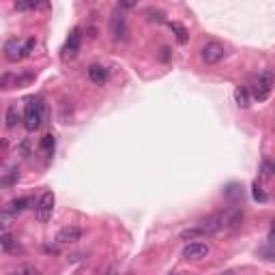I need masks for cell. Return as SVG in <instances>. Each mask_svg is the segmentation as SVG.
Instances as JSON below:
<instances>
[{
    "label": "cell",
    "instance_id": "obj_1",
    "mask_svg": "<svg viewBox=\"0 0 275 275\" xmlns=\"http://www.w3.org/2000/svg\"><path fill=\"white\" fill-rule=\"evenodd\" d=\"M43 116H46V106H43V99L41 97H28L26 99V106H24V122L26 132H37L43 122Z\"/></svg>",
    "mask_w": 275,
    "mask_h": 275
},
{
    "label": "cell",
    "instance_id": "obj_2",
    "mask_svg": "<svg viewBox=\"0 0 275 275\" xmlns=\"http://www.w3.org/2000/svg\"><path fill=\"white\" fill-rule=\"evenodd\" d=\"M34 46H37V41H34V39H26V41L9 39V41H4V48H2L4 58L9 62H18V60L24 58V56H30Z\"/></svg>",
    "mask_w": 275,
    "mask_h": 275
},
{
    "label": "cell",
    "instance_id": "obj_3",
    "mask_svg": "<svg viewBox=\"0 0 275 275\" xmlns=\"http://www.w3.org/2000/svg\"><path fill=\"white\" fill-rule=\"evenodd\" d=\"M273 84H275V74H273L271 69H264L262 74H258V78L254 80V82H252V86H248L252 99H256V101H264L266 97L271 95Z\"/></svg>",
    "mask_w": 275,
    "mask_h": 275
},
{
    "label": "cell",
    "instance_id": "obj_4",
    "mask_svg": "<svg viewBox=\"0 0 275 275\" xmlns=\"http://www.w3.org/2000/svg\"><path fill=\"white\" fill-rule=\"evenodd\" d=\"M54 194L52 192H46V194H41V198L34 202V217H37V222L41 224H46L52 220V211H54Z\"/></svg>",
    "mask_w": 275,
    "mask_h": 275
},
{
    "label": "cell",
    "instance_id": "obj_5",
    "mask_svg": "<svg viewBox=\"0 0 275 275\" xmlns=\"http://www.w3.org/2000/svg\"><path fill=\"white\" fill-rule=\"evenodd\" d=\"M224 56H226V48H224L222 43H217V41H208V43H204V46H202V50H200V58L204 60L206 64L222 62Z\"/></svg>",
    "mask_w": 275,
    "mask_h": 275
},
{
    "label": "cell",
    "instance_id": "obj_6",
    "mask_svg": "<svg viewBox=\"0 0 275 275\" xmlns=\"http://www.w3.org/2000/svg\"><path fill=\"white\" fill-rule=\"evenodd\" d=\"M208 252H211V248H208L206 243L194 241V243H187L185 248H183V258H187V260H200V258H204Z\"/></svg>",
    "mask_w": 275,
    "mask_h": 275
},
{
    "label": "cell",
    "instance_id": "obj_7",
    "mask_svg": "<svg viewBox=\"0 0 275 275\" xmlns=\"http://www.w3.org/2000/svg\"><path fill=\"white\" fill-rule=\"evenodd\" d=\"M80 43H82V34H80V28H76V30L69 34V39L64 41V48H62L64 58H76L80 52Z\"/></svg>",
    "mask_w": 275,
    "mask_h": 275
},
{
    "label": "cell",
    "instance_id": "obj_8",
    "mask_svg": "<svg viewBox=\"0 0 275 275\" xmlns=\"http://www.w3.org/2000/svg\"><path fill=\"white\" fill-rule=\"evenodd\" d=\"M82 238V228H78V226H64L58 230V234H56V243H76Z\"/></svg>",
    "mask_w": 275,
    "mask_h": 275
},
{
    "label": "cell",
    "instance_id": "obj_9",
    "mask_svg": "<svg viewBox=\"0 0 275 275\" xmlns=\"http://www.w3.org/2000/svg\"><path fill=\"white\" fill-rule=\"evenodd\" d=\"M110 30H112V37L116 41H127V34H129V28H127V22L122 16H114L112 18V24H110Z\"/></svg>",
    "mask_w": 275,
    "mask_h": 275
},
{
    "label": "cell",
    "instance_id": "obj_10",
    "mask_svg": "<svg viewBox=\"0 0 275 275\" xmlns=\"http://www.w3.org/2000/svg\"><path fill=\"white\" fill-rule=\"evenodd\" d=\"M108 78H110V71H108L104 64H97L95 62V64H90V67H88V80H90V82L104 86L108 82Z\"/></svg>",
    "mask_w": 275,
    "mask_h": 275
},
{
    "label": "cell",
    "instance_id": "obj_11",
    "mask_svg": "<svg viewBox=\"0 0 275 275\" xmlns=\"http://www.w3.org/2000/svg\"><path fill=\"white\" fill-rule=\"evenodd\" d=\"M30 198H28V196H22V198H16V200H11L9 202V206H6V211H9V213H13V215H20L22 211H26V208H28V204H30Z\"/></svg>",
    "mask_w": 275,
    "mask_h": 275
},
{
    "label": "cell",
    "instance_id": "obj_12",
    "mask_svg": "<svg viewBox=\"0 0 275 275\" xmlns=\"http://www.w3.org/2000/svg\"><path fill=\"white\" fill-rule=\"evenodd\" d=\"M170 30L174 32V37H176V41L180 43V46H185L187 43V39H190V32H187V28L183 26V24H178V22H170Z\"/></svg>",
    "mask_w": 275,
    "mask_h": 275
},
{
    "label": "cell",
    "instance_id": "obj_13",
    "mask_svg": "<svg viewBox=\"0 0 275 275\" xmlns=\"http://www.w3.org/2000/svg\"><path fill=\"white\" fill-rule=\"evenodd\" d=\"M234 99H236V104L241 106V108H248L250 101H252V95H250L248 86H238V88L234 90Z\"/></svg>",
    "mask_w": 275,
    "mask_h": 275
},
{
    "label": "cell",
    "instance_id": "obj_14",
    "mask_svg": "<svg viewBox=\"0 0 275 275\" xmlns=\"http://www.w3.org/2000/svg\"><path fill=\"white\" fill-rule=\"evenodd\" d=\"M4 120H6V129H13L20 122V114H18V108L16 106H9L6 108V114H4Z\"/></svg>",
    "mask_w": 275,
    "mask_h": 275
},
{
    "label": "cell",
    "instance_id": "obj_15",
    "mask_svg": "<svg viewBox=\"0 0 275 275\" xmlns=\"http://www.w3.org/2000/svg\"><path fill=\"white\" fill-rule=\"evenodd\" d=\"M0 243H2V250H4V252L18 250V241L13 238V234L9 232V230H4V232H2V238H0Z\"/></svg>",
    "mask_w": 275,
    "mask_h": 275
},
{
    "label": "cell",
    "instance_id": "obj_16",
    "mask_svg": "<svg viewBox=\"0 0 275 275\" xmlns=\"http://www.w3.org/2000/svg\"><path fill=\"white\" fill-rule=\"evenodd\" d=\"M54 146H56V140H54V136H52V134L43 136V140H41V148L46 150V153H50V155H52V153H54Z\"/></svg>",
    "mask_w": 275,
    "mask_h": 275
},
{
    "label": "cell",
    "instance_id": "obj_17",
    "mask_svg": "<svg viewBox=\"0 0 275 275\" xmlns=\"http://www.w3.org/2000/svg\"><path fill=\"white\" fill-rule=\"evenodd\" d=\"M9 275H39V271L30 264H22V266H18V269H13Z\"/></svg>",
    "mask_w": 275,
    "mask_h": 275
},
{
    "label": "cell",
    "instance_id": "obj_18",
    "mask_svg": "<svg viewBox=\"0 0 275 275\" xmlns=\"http://www.w3.org/2000/svg\"><path fill=\"white\" fill-rule=\"evenodd\" d=\"M202 234H204V232H202V228L196 226V228L183 230V232H180V238H183V241H187V238H196V236H202Z\"/></svg>",
    "mask_w": 275,
    "mask_h": 275
},
{
    "label": "cell",
    "instance_id": "obj_19",
    "mask_svg": "<svg viewBox=\"0 0 275 275\" xmlns=\"http://www.w3.org/2000/svg\"><path fill=\"white\" fill-rule=\"evenodd\" d=\"M20 176V168H13L11 172H9V174H6L4 178H2V185H11L13 183V180H16Z\"/></svg>",
    "mask_w": 275,
    "mask_h": 275
},
{
    "label": "cell",
    "instance_id": "obj_20",
    "mask_svg": "<svg viewBox=\"0 0 275 275\" xmlns=\"http://www.w3.org/2000/svg\"><path fill=\"white\" fill-rule=\"evenodd\" d=\"M37 2H16V9L18 11H30V9H37Z\"/></svg>",
    "mask_w": 275,
    "mask_h": 275
},
{
    "label": "cell",
    "instance_id": "obj_21",
    "mask_svg": "<svg viewBox=\"0 0 275 275\" xmlns=\"http://www.w3.org/2000/svg\"><path fill=\"white\" fill-rule=\"evenodd\" d=\"M22 80H28V78H18V76H16V84H20ZM9 82H11V76L4 74V76H2V88H9Z\"/></svg>",
    "mask_w": 275,
    "mask_h": 275
},
{
    "label": "cell",
    "instance_id": "obj_22",
    "mask_svg": "<svg viewBox=\"0 0 275 275\" xmlns=\"http://www.w3.org/2000/svg\"><path fill=\"white\" fill-rule=\"evenodd\" d=\"M254 198H256V200H260V202H264V200H266L264 192L260 190V185H258V183H254Z\"/></svg>",
    "mask_w": 275,
    "mask_h": 275
},
{
    "label": "cell",
    "instance_id": "obj_23",
    "mask_svg": "<svg viewBox=\"0 0 275 275\" xmlns=\"http://www.w3.org/2000/svg\"><path fill=\"white\" fill-rule=\"evenodd\" d=\"M159 58H162L164 62L170 60V48H162V54H159Z\"/></svg>",
    "mask_w": 275,
    "mask_h": 275
},
{
    "label": "cell",
    "instance_id": "obj_24",
    "mask_svg": "<svg viewBox=\"0 0 275 275\" xmlns=\"http://www.w3.org/2000/svg\"><path fill=\"white\" fill-rule=\"evenodd\" d=\"M269 241L275 245V222L271 224V228H269Z\"/></svg>",
    "mask_w": 275,
    "mask_h": 275
},
{
    "label": "cell",
    "instance_id": "obj_25",
    "mask_svg": "<svg viewBox=\"0 0 275 275\" xmlns=\"http://www.w3.org/2000/svg\"><path fill=\"white\" fill-rule=\"evenodd\" d=\"M20 150H22L24 155H28V142H22V144H20Z\"/></svg>",
    "mask_w": 275,
    "mask_h": 275
},
{
    "label": "cell",
    "instance_id": "obj_26",
    "mask_svg": "<svg viewBox=\"0 0 275 275\" xmlns=\"http://www.w3.org/2000/svg\"><path fill=\"white\" fill-rule=\"evenodd\" d=\"M104 275H116V269H114V266H110V269L104 271Z\"/></svg>",
    "mask_w": 275,
    "mask_h": 275
},
{
    "label": "cell",
    "instance_id": "obj_27",
    "mask_svg": "<svg viewBox=\"0 0 275 275\" xmlns=\"http://www.w3.org/2000/svg\"><path fill=\"white\" fill-rule=\"evenodd\" d=\"M220 275H236V273H234V271H222Z\"/></svg>",
    "mask_w": 275,
    "mask_h": 275
},
{
    "label": "cell",
    "instance_id": "obj_28",
    "mask_svg": "<svg viewBox=\"0 0 275 275\" xmlns=\"http://www.w3.org/2000/svg\"><path fill=\"white\" fill-rule=\"evenodd\" d=\"M127 275H136V273H127Z\"/></svg>",
    "mask_w": 275,
    "mask_h": 275
},
{
    "label": "cell",
    "instance_id": "obj_29",
    "mask_svg": "<svg viewBox=\"0 0 275 275\" xmlns=\"http://www.w3.org/2000/svg\"><path fill=\"white\" fill-rule=\"evenodd\" d=\"M273 170H275V164H273Z\"/></svg>",
    "mask_w": 275,
    "mask_h": 275
}]
</instances>
